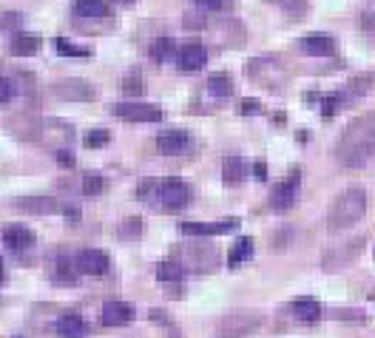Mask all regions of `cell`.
Returning a JSON list of instances; mask_svg holds the SVG:
<instances>
[{"label":"cell","instance_id":"1","mask_svg":"<svg viewBox=\"0 0 375 338\" xmlns=\"http://www.w3.org/2000/svg\"><path fill=\"white\" fill-rule=\"evenodd\" d=\"M375 157V111L352 120L335 140V159L347 168H361Z\"/></svg>","mask_w":375,"mask_h":338},{"label":"cell","instance_id":"2","mask_svg":"<svg viewBox=\"0 0 375 338\" xmlns=\"http://www.w3.org/2000/svg\"><path fill=\"white\" fill-rule=\"evenodd\" d=\"M364 213H367V191L364 187H347L327 208V228L333 233L347 231L352 224H359Z\"/></svg>","mask_w":375,"mask_h":338},{"label":"cell","instance_id":"3","mask_svg":"<svg viewBox=\"0 0 375 338\" xmlns=\"http://www.w3.org/2000/svg\"><path fill=\"white\" fill-rule=\"evenodd\" d=\"M364 245H367L364 236H352V239L341 242V245L330 248V250L324 253V259H322V268H324L327 273H339V270L355 265V261H359V256L364 253Z\"/></svg>","mask_w":375,"mask_h":338},{"label":"cell","instance_id":"4","mask_svg":"<svg viewBox=\"0 0 375 338\" xmlns=\"http://www.w3.org/2000/svg\"><path fill=\"white\" fill-rule=\"evenodd\" d=\"M191 185H188L185 179H177V177H171V179H162V185H159V199H162V205L168 211H179V208H185L188 202H191Z\"/></svg>","mask_w":375,"mask_h":338},{"label":"cell","instance_id":"5","mask_svg":"<svg viewBox=\"0 0 375 338\" xmlns=\"http://www.w3.org/2000/svg\"><path fill=\"white\" fill-rule=\"evenodd\" d=\"M298 182H302V171L298 168H293V174L285 179V182H279L273 187V194H270V205L279 211H287L290 205L296 202V194H298Z\"/></svg>","mask_w":375,"mask_h":338},{"label":"cell","instance_id":"6","mask_svg":"<svg viewBox=\"0 0 375 338\" xmlns=\"http://www.w3.org/2000/svg\"><path fill=\"white\" fill-rule=\"evenodd\" d=\"M239 228V219H228V222H182L179 231L185 236H222Z\"/></svg>","mask_w":375,"mask_h":338},{"label":"cell","instance_id":"7","mask_svg":"<svg viewBox=\"0 0 375 338\" xmlns=\"http://www.w3.org/2000/svg\"><path fill=\"white\" fill-rule=\"evenodd\" d=\"M114 111L122 120H131V122H159L162 120V111L148 103H120Z\"/></svg>","mask_w":375,"mask_h":338},{"label":"cell","instance_id":"8","mask_svg":"<svg viewBox=\"0 0 375 338\" xmlns=\"http://www.w3.org/2000/svg\"><path fill=\"white\" fill-rule=\"evenodd\" d=\"M253 330H259V318L256 315H228L219 324V338H245Z\"/></svg>","mask_w":375,"mask_h":338},{"label":"cell","instance_id":"9","mask_svg":"<svg viewBox=\"0 0 375 338\" xmlns=\"http://www.w3.org/2000/svg\"><path fill=\"white\" fill-rule=\"evenodd\" d=\"M74 261H77L80 273H88V276H103V273L108 270V253H103V250H97V248L80 250Z\"/></svg>","mask_w":375,"mask_h":338},{"label":"cell","instance_id":"10","mask_svg":"<svg viewBox=\"0 0 375 338\" xmlns=\"http://www.w3.org/2000/svg\"><path fill=\"white\" fill-rule=\"evenodd\" d=\"M157 148L165 157H177V154H185L188 148H191V137H188L185 131H162L157 137Z\"/></svg>","mask_w":375,"mask_h":338},{"label":"cell","instance_id":"11","mask_svg":"<svg viewBox=\"0 0 375 338\" xmlns=\"http://www.w3.org/2000/svg\"><path fill=\"white\" fill-rule=\"evenodd\" d=\"M131 318H134V307H131L128 302H108L100 313V322L105 327H122L128 324Z\"/></svg>","mask_w":375,"mask_h":338},{"label":"cell","instance_id":"12","mask_svg":"<svg viewBox=\"0 0 375 338\" xmlns=\"http://www.w3.org/2000/svg\"><path fill=\"white\" fill-rule=\"evenodd\" d=\"M205 60H208V51H205L202 43H188L182 46V51L177 54V66L182 71H199L205 66Z\"/></svg>","mask_w":375,"mask_h":338},{"label":"cell","instance_id":"13","mask_svg":"<svg viewBox=\"0 0 375 338\" xmlns=\"http://www.w3.org/2000/svg\"><path fill=\"white\" fill-rule=\"evenodd\" d=\"M3 242L12 250H29L34 245V233H31V228H26V224H6Z\"/></svg>","mask_w":375,"mask_h":338},{"label":"cell","instance_id":"14","mask_svg":"<svg viewBox=\"0 0 375 338\" xmlns=\"http://www.w3.org/2000/svg\"><path fill=\"white\" fill-rule=\"evenodd\" d=\"M54 330H57V338H86L88 327L80 315H63L57 324H54Z\"/></svg>","mask_w":375,"mask_h":338},{"label":"cell","instance_id":"15","mask_svg":"<svg viewBox=\"0 0 375 338\" xmlns=\"http://www.w3.org/2000/svg\"><path fill=\"white\" fill-rule=\"evenodd\" d=\"M290 307H293L296 318H302V322H318V318H322V313H324V307L318 304L315 298H296Z\"/></svg>","mask_w":375,"mask_h":338},{"label":"cell","instance_id":"16","mask_svg":"<svg viewBox=\"0 0 375 338\" xmlns=\"http://www.w3.org/2000/svg\"><path fill=\"white\" fill-rule=\"evenodd\" d=\"M248 177V165L242 162L239 157H224L222 162V179L228 182V185H239L242 179Z\"/></svg>","mask_w":375,"mask_h":338},{"label":"cell","instance_id":"17","mask_svg":"<svg viewBox=\"0 0 375 338\" xmlns=\"http://www.w3.org/2000/svg\"><path fill=\"white\" fill-rule=\"evenodd\" d=\"M9 49L17 54V57H29V54H34L37 49H40V37H37V34H23V31H17V34L12 37Z\"/></svg>","mask_w":375,"mask_h":338},{"label":"cell","instance_id":"18","mask_svg":"<svg viewBox=\"0 0 375 338\" xmlns=\"http://www.w3.org/2000/svg\"><path fill=\"white\" fill-rule=\"evenodd\" d=\"M310 54H315V57H324V54H330L335 49V40L330 34H307L305 43H302Z\"/></svg>","mask_w":375,"mask_h":338},{"label":"cell","instance_id":"19","mask_svg":"<svg viewBox=\"0 0 375 338\" xmlns=\"http://www.w3.org/2000/svg\"><path fill=\"white\" fill-rule=\"evenodd\" d=\"M74 14L77 17H105L108 3L105 0H77V3H74Z\"/></svg>","mask_w":375,"mask_h":338},{"label":"cell","instance_id":"20","mask_svg":"<svg viewBox=\"0 0 375 338\" xmlns=\"http://www.w3.org/2000/svg\"><path fill=\"white\" fill-rule=\"evenodd\" d=\"M171 54H174L171 37H157V40H151V46H148V57H151L154 63H165Z\"/></svg>","mask_w":375,"mask_h":338},{"label":"cell","instance_id":"21","mask_svg":"<svg viewBox=\"0 0 375 338\" xmlns=\"http://www.w3.org/2000/svg\"><path fill=\"white\" fill-rule=\"evenodd\" d=\"M250 253H253V239H248V236H242L236 245H233V250L228 253V265L231 268H239L242 261H248L250 259Z\"/></svg>","mask_w":375,"mask_h":338},{"label":"cell","instance_id":"22","mask_svg":"<svg viewBox=\"0 0 375 338\" xmlns=\"http://www.w3.org/2000/svg\"><path fill=\"white\" fill-rule=\"evenodd\" d=\"M208 91L214 94V97H231V94H233V80L228 77V74H211Z\"/></svg>","mask_w":375,"mask_h":338},{"label":"cell","instance_id":"23","mask_svg":"<svg viewBox=\"0 0 375 338\" xmlns=\"http://www.w3.org/2000/svg\"><path fill=\"white\" fill-rule=\"evenodd\" d=\"M182 276H185V268L179 265V261H174V259L159 261V268H157L159 281H182Z\"/></svg>","mask_w":375,"mask_h":338},{"label":"cell","instance_id":"24","mask_svg":"<svg viewBox=\"0 0 375 338\" xmlns=\"http://www.w3.org/2000/svg\"><path fill=\"white\" fill-rule=\"evenodd\" d=\"M77 273H80V268H77V261H71V259H57V278L60 281H66V285H77Z\"/></svg>","mask_w":375,"mask_h":338},{"label":"cell","instance_id":"25","mask_svg":"<svg viewBox=\"0 0 375 338\" xmlns=\"http://www.w3.org/2000/svg\"><path fill=\"white\" fill-rule=\"evenodd\" d=\"M105 187H108V179H105V177H94V174L83 177V194H88V196L105 194Z\"/></svg>","mask_w":375,"mask_h":338},{"label":"cell","instance_id":"26","mask_svg":"<svg viewBox=\"0 0 375 338\" xmlns=\"http://www.w3.org/2000/svg\"><path fill=\"white\" fill-rule=\"evenodd\" d=\"M54 46H57V51L66 54V57H91V51H88V49L74 46L71 40H66V37H57V40H54Z\"/></svg>","mask_w":375,"mask_h":338},{"label":"cell","instance_id":"27","mask_svg":"<svg viewBox=\"0 0 375 338\" xmlns=\"http://www.w3.org/2000/svg\"><path fill=\"white\" fill-rule=\"evenodd\" d=\"M14 205L17 208H26V211H54L57 208L54 199H17Z\"/></svg>","mask_w":375,"mask_h":338},{"label":"cell","instance_id":"28","mask_svg":"<svg viewBox=\"0 0 375 338\" xmlns=\"http://www.w3.org/2000/svg\"><path fill=\"white\" fill-rule=\"evenodd\" d=\"M270 3L285 6L290 17H305V12H307V0H270Z\"/></svg>","mask_w":375,"mask_h":338},{"label":"cell","instance_id":"29","mask_svg":"<svg viewBox=\"0 0 375 338\" xmlns=\"http://www.w3.org/2000/svg\"><path fill=\"white\" fill-rule=\"evenodd\" d=\"M122 91L131 94V97H134V94L140 97V94L145 91V83H142V77H140V71H137V74H128V77L122 80Z\"/></svg>","mask_w":375,"mask_h":338},{"label":"cell","instance_id":"30","mask_svg":"<svg viewBox=\"0 0 375 338\" xmlns=\"http://www.w3.org/2000/svg\"><path fill=\"white\" fill-rule=\"evenodd\" d=\"M108 140H111V134H108V131H103V128L88 131V134H86V145H88V148H103Z\"/></svg>","mask_w":375,"mask_h":338},{"label":"cell","instance_id":"31","mask_svg":"<svg viewBox=\"0 0 375 338\" xmlns=\"http://www.w3.org/2000/svg\"><path fill=\"white\" fill-rule=\"evenodd\" d=\"M341 105H344V103H341V97H339V91H335V94H327V97H324V105H322V114H324V117H333Z\"/></svg>","mask_w":375,"mask_h":338},{"label":"cell","instance_id":"32","mask_svg":"<svg viewBox=\"0 0 375 338\" xmlns=\"http://www.w3.org/2000/svg\"><path fill=\"white\" fill-rule=\"evenodd\" d=\"M57 91H60V94H80V97H91V94H94V88H88V86H83V83L57 86Z\"/></svg>","mask_w":375,"mask_h":338},{"label":"cell","instance_id":"33","mask_svg":"<svg viewBox=\"0 0 375 338\" xmlns=\"http://www.w3.org/2000/svg\"><path fill=\"white\" fill-rule=\"evenodd\" d=\"M333 318H339V322H364V313L359 310H333Z\"/></svg>","mask_w":375,"mask_h":338},{"label":"cell","instance_id":"34","mask_svg":"<svg viewBox=\"0 0 375 338\" xmlns=\"http://www.w3.org/2000/svg\"><path fill=\"white\" fill-rule=\"evenodd\" d=\"M142 231V222L140 219H128L125 224H122V239H131V236H137Z\"/></svg>","mask_w":375,"mask_h":338},{"label":"cell","instance_id":"35","mask_svg":"<svg viewBox=\"0 0 375 338\" xmlns=\"http://www.w3.org/2000/svg\"><path fill=\"white\" fill-rule=\"evenodd\" d=\"M239 111H242V114H259V111H261V103L253 100V97H248V100H242Z\"/></svg>","mask_w":375,"mask_h":338},{"label":"cell","instance_id":"36","mask_svg":"<svg viewBox=\"0 0 375 338\" xmlns=\"http://www.w3.org/2000/svg\"><path fill=\"white\" fill-rule=\"evenodd\" d=\"M196 6L205 12H216V9H222V0H196Z\"/></svg>","mask_w":375,"mask_h":338},{"label":"cell","instance_id":"37","mask_svg":"<svg viewBox=\"0 0 375 338\" xmlns=\"http://www.w3.org/2000/svg\"><path fill=\"white\" fill-rule=\"evenodd\" d=\"M9 97H12V83L0 77V103H9Z\"/></svg>","mask_w":375,"mask_h":338},{"label":"cell","instance_id":"38","mask_svg":"<svg viewBox=\"0 0 375 338\" xmlns=\"http://www.w3.org/2000/svg\"><path fill=\"white\" fill-rule=\"evenodd\" d=\"M253 177H256V179H261V182L268 179V165L261 162V159H259V162H253Z\"/></svg>","mask_w":375,"mask_h":338},{"label":"cell","instance_id":"39","mask_svg":"<svg viewBox=\"0 0 375 338\" xmlns=\"http://www.w3.org/2000/svg\"><path fill=\"white\" fill-rule=\"evenodd\" d=\"M57 162H60V165H66V168H71L77 159H74V154H71V151H57Z\"/></svg>","mask_w":375,"mask_h":338},{"label":"cell","instance_id":"40","mask_svg":"<svg viewBox=\"0 0 375 338\" xmlns=\"http://www.w3.org/2000/svg\"><path fill=\"white\" fill-rule=\"evenodd\" d=\"M361 26L370 31V29H375V12H364L361 14Z\"/></svg>","mask_w":375,"mask_h":338},{"label":"cell","instance_id":"41","mask_svg":"<svg viewBox=\"0 0 375 338\" xmlns=\"http://www.w3.org/2000/svg\"><path fill=\"white\" fill-rule=\"evenodd\" d=\"M66 216H68L71 222H77V219H80V208H66Z\"/></svg>","mask_w":375,"mask_h":338},{"label":"cell","instance_id":"42","mask_svg":"<svg viewBox=\"0 0 375 338\" xmlns=\"http://www.w3.org/2000/svg\"><path fill=\"white\" fill-rule=\"evenodd\" d=\"M14 21H17V17L9 14V17H3V21H0V26H14Z\"/></svg>","mask_w":375,"mask_h":338},{"label":"cell","instance_id":"43","mask_svg":"<svg viewBox=\"0 0 375 338\" xmlns=\"http://www.w3.org/2000/svg\"><path fill=\"white\" fill-rule=\"evenodd\" d=\"M0 281H3V261H0Z\"/></svg>","mask_w":375,"mask_h":338},{"label":"cell","instance_id":"44","mask_svg":"<svg viewBox=\"0 0 375 338\" xmlns=\"http://www.w3.org/2000/svg\"><path fill=\"white\" fill-rule=\"evenodd\" d=\"M122 3H131V0H122Z\"/></svg>","mask_w":375,"mask_h":338},{"label":"cell","instance_id":"45","mask_svg":"<svg viewBox=\"0 0 375 338\" xmlns=\"http://www.w3.org/2000/svg\"><path fill=\"white\" fill-rule=\"evenodd\" d=\"M174 338H177V335H174Z\"/></svg>","mask_w":375,"mask_h":338}]
</instances>
